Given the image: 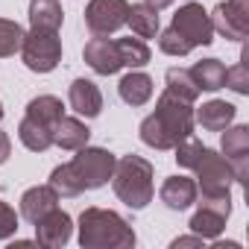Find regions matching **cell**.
I'll use <instances>...</instances> for the list:
<instances>
[{"instance_id":"1","label":"cell","mask_w":249,"mask_h":249,"mask_svg":"<svg viewBox=\"0 0 249 249\" xmlns=\"http://www.w3.org/2000/svg\"><path fill=\"white\" fill-rule=\"evenodd\" d=\"M173 150H176V161L182 167L194 170L196 179H199L196 182V194H202L199 205H208V208H214V211L229 217L231 214V182H234L231 164L220 153L202 147L191 135L185 141H179Z\"/></svg>"},{"instance_id":"2","label":"cell","mask_w":249,"mask_h":249,"mask_svg":"<svg viewBox=\"0 0 249 249\" xmlns=\"http://www.w3.org/2000/svg\"><path fill=\"white\" fill-rule=\"evenodd\" d=\"M114 164H117V159L108 150L85 144L82 150H76L73 161L59 164L50 173V188L59 196H79L82 191H97L111 179Z\"/></svg>"},{"instance_id":"3","label":"cell","mask_w":249,"mask_h":249,"mask_svg":"<svg viewBox=\"0 0 249 249\" xmlns=\"http://www.w3.org/2000/svg\"><path fill=\"white\" fill-rule=\"evenodd\" d=\"M194 103H185L164 91L156 103V111L141 120V141L153 150H173L194 132Z\"/></svg>"},{"instance_id":"4","label":"cell","mask_w":249,"mask_h":249,"mask_svg":"<svg viewBox=\"0 0 249 249\" xmlns=\"http://www.w3.org/2000/svg\"><path fill=\"white\" fill-rule=\"evenodd\" d=\"M79 243L85 249H129L135 246V231L117 211L85 208L79 214Z\"/></svg>"},{"instance_id":"5","label":"cell","mask_w":249,"mask_h":249,"mask_svg":"<svg viewBox=\"0 0 249 249\" xmlns=\"http://www.w3.org/2000/svg\"><path fill=\"white\" fill-rule=\"evenodd\" d=\"M111 188L117 194V199L123 205H129L135 211L147 208L153 202V164L141 156H123L117 164H114V173H111Z\"/></svg>"},{"instance_id":"6","label":"cell","mask_w":249,"mask_h":249,"mask_svg":"<svg viewBox=\"0 0 249 249\" xmlns=\"http://www.w3.org/2000/svg\"><path fill=\"white\" fill-rule=\"evenodd\" d=\"M24 65L36 73H50L62 62V38L59 30H30L21 44Z\"/></svg>"},{"instance_id":"7","label":"cell","mask_w":249,"mask_h":249,"mask_svg":"<svg viewBox=\"0 0 249 249\" xmlns=\"http://www.w3.org/2000/svg\"><path fill=\"white\" fill-rule=\"evenodd\" d=\"M182 38L185 44L194 50V47H208L214 41V27H211V18L208 12L202 9V3H185L176 15H173V24H170Z\"/></svg>"},{"instance_id":"8","label":"cell","mask_w":249,"mask_h":249,"mask_svg":"<svg viewBox=\"0 0 249 249\" xmlns=\"http://www.w3.org/2000/svg\"><path fill=\"white\" fill-rule=\"evenodd\" d=\"M129 3L126 0H91L85 6V27L94 36H111L126 24Z\"/></svg>"},{"instance_id":"9","label":"cell","mask_w":249,"mask_h":249,"mask_svg":"<svg viewBox=\"0 0 249 249\" xmlns=\"http://www.w3.org/2000/svg\"><path fill=\"white\" fill-rule=\"evenodd\" d=\"M208 18L214 33H220L229 41H243L249 30V0H226V3L214 6Z\"/></svg>"},{"instance_id":"10","label":"cell","mask_w":249,"mask_h":249,"mask_svg":"<svg viewBox=\"0 0 249 249\" xmlns=\"http://www.w3.org/2000/svg\"><path fill=\"white\" fill-rule=\"evenodd\" d=\"M220 150H223V159L231 164L234 182L243 185L249 176V126H231V129L226 126Z\"/></svg>"},{"instance_id":"11","label":"cell","mask_w":249,"mask_h":249,"mask_svg":"<svg viewBox=\"0 0 249 249\" xmlns=\"http://www.w3.org/2000/svg\"><path fill=\"white\" fill-rule=\"evenodd\" d=\"M33 226H36V243H41V246H47V249L65 246V243L71 240V234H73V220H71V214L62 211L59 205H56L53 211H47L41 220H36Z\"/></svg>"},{"instance_id":"12","label":"cell","mask_w":249,"mask_h":249,"mask_svg":"<svg viewBox=\"0 0 249 249\" xmlns=\"http://www.w3.org/2000/svg\"><path fill=\"white\" fill-rule=\"evenodd\" d=\"M82 56H85L88 68H91L94 73H100V76H111V73H117V71L123 68V65H120V50H117V41L103 38V36L91 38V41L85 44Z\"/></svg>"},{"instance_id":"13","label":"cell","mask_w":249,"mask_h":249,"mask_svg":"<svg viewBox=\"0 0 249 249\" xmlns=\"http://www.w3.org/2000/svg\"><path fill=\"white\" fill-rule=\"evenodd\" d=\"M68 100H71V108L79 117H97L103 111V94L91 79H73L71 91H68Z\"/></svg>"},{"instance_id":"14","label":"cell","mask_w":249,"mask_h":249,"mask_svg":"<svg viewBox=\"0 0 249 249\" xmlns=\"http://www.w3.org/2000/svg\"><path fill=\"white\" fill-rule=\"evenodd\" d=\"M159 196H161V202L170 211H185V208H191L196 202L199 194H196V182L194 179H188V176H170V179H164Z\"/></svg>"},{"instance_id":"15","label":"cell","mask_w":249,"mask_h":249,"mask_svg":"<svg viewBox=\"0 0 249 249\" xmlns=\"http://www.w3.org/2000/svg\"><path fill=\"white\" fill-rule=\"evenodd\" d=\"M56 205H59V194H56L50 185H36V188H30V191L21 196V217L30 220V223H36V220H41L47 211H53Z\"/></svg>"},{"instance_id":"16","label":"cell","mask_w":249,"mask_h":249,"mask_svg":"<svg viewBox=\"0 0 249 249\" xmlns=\"http://www.w3.org/2000/svg\"><path fill=\"white\" fill-rule=\"evenodd\" d=\"M91 138V129L85 126V123L79 117H68L62 114L56 120V126H53V144L62 147V150H82Z\"/></svg>"},{"instance_id":"17","label":"cell","mask_w":249,"mask_h":249,"mask_svg":"<svg viewBox=\"0 0 249 249\" xmlns=\"http://www.w3.org/2000/svg\"><path fill=\"white\" fill-rule=\"evenodd\" d=\"M234 114H237V108H234L231 103H226V100H211V103H205V106L194 114V120L199 123L205 132H223L226 126H231Z\"/></svg>"},{"instance_id":"18","label":"cell","mask_w":249,"mask_h":249,"mask_svg":"<svg viewBox=\"0 0 249 249\" xmlns=\"http://www.w3.org/2000/svg\"><path fill=\"white\" fill-rule=\"evenodd\" d=\"M117 91H120V100L126 106H144L153 97V79L147 73H141V71H129L120 79Z\"/></svg>"},{"instance_id":"19","label":"cell","mask_w":249,"mask_h":249,"mask_svg":"<svg viewBox=\"0 0 249 249\" xmlns=\"http://www.w3.org/2000/svg\"><path fill=\"white\" fill-rule=\"evenodd\" d=\"M62 114H65L62 100L53 97V94H41V97H36V100L27 103V114H24V117H30V120H36V123H41V126L53 129L56 120H59Z\"/></svg>"},{"instance_id":"20","label":"cell","mask_w":249,"mask_h":249,"mask_svg":"<svg viewBox=\"0 0 249 249\" xmlns=\"http://www.w3.org/2000/svg\"><path fill=\"white\" fill-rule=\"evenodd\" d=\"M226 214H220V211H214V208H208V205H199L196 211H194V217H191V231L194 234H199L202 240H214V237H220L223 234V229H226Z\"/></svg>"},{"instance_id":"21","label":"cell","mask_w":249,"mask_h":249,"mask_svg":"<svg viewBox=\"0 0 249 249\" xmlns=\"http://www.w3.org/2000/svg\"><path fill=\"white\" fill-rule=\"evenodd\" d=\"M65 12L56 0H33L30 3V27L33 30H59Z\"/></svg>"},{"instance_id":"22","label":"cell","mask_w":249,"mask_h":249,"mask_svg":"<svg viewBox=\"0 0 249 249\" xmlns=\"http://www.w3.org/2000/svg\"><path fill=\"white\" fill-rule=\"evenodd\" d=\"M191 76L199 91H217L226 82V65L220 59H202L191 68Z\"/></svg>"},{"instance_id":"23","label":"cell","mask_w":249,"mask_h":249,"mask_svg":"<svg viewBox=\"0 0 249 249\" xmlns=\"http://www.w3.org/2000/svg\"><path fill=\"white\" fill-rule=\"evenodd\" d=\"M126 24L132 27V33L138 38H156L159 36V12L147 3H135L129 6V15H126Z\"/></svg>"},{"instance_id":"24","label":"cell","mask_w":249,"mask_h":249,"mask_svg":"<svg viewBox=\"0 0 249 249\" xmlns=\"http://www.w3.org/2000/svg\"><path fill=\"white\" fill-rule=\"evenodd\" d=\"M18 138H21V144H24L27 150H33V153H44V150L53 147V129L41 126V123H36V120H30V117L21 120Z\"/></svg>"},{"instance_id":"25","label":"cell","mask_w":249,"mask_h":249,"mask_svg":"<svg viewBox=\"0 0 249 249\" xmlns=\"http://www.w3.org/2000/svg\"><path fill=\"white\" fill-rule=\"evenodd\" d=\"M164 82H167L164 91H170L173 97H179V100H185V103H194V100L199 97V88H196L191 71H185V68H170V71L164 73Z\"/></svg>"},{"instance_id":"26","label":"cell","mask_w":249,"mask_h":249,"mask_svg":"<svg viewBox=\"0 0 249 249\" xmlns=\"http://www.w3.org/2000/svg\"><path fill=\"white\" fill-rule=\"evenodd\" d=\"M117 50H120V65L123 68H132V71H138V68H144V65H150V47H147V41L144 38H120L117 41Z\"/></svg>"},{"instance_id":"27","label":"cell","mask_w":249,"mask_h":249,"mask_svg":"<svg viewBox=\"0 0 249 249\" xmlns=\"http://www.w3.org/2000/svg\"><path fill=\"white\" fill-rule=\"evenodd\" d=\"M24 36H27V33L21 30V24L0 18V59L15 56V53L21 50V44H24Z\"/></svg>"},{"instance_id":"28","label":"cell","mask_w":249,"mask_h":249,"mask_svg":"<svg viewBox=\"0 0 249 249\" xmlns=\"http://www.w3.org/2000/svg\"><path fill=\"white\" fill-rule=\"evenodd\" d=\"M159 47H161V53H167V56H188V53H191V47L185 44V38H182L173 27H167V30L159 36Z\"/></svg>"},{"instance_id":"29","label":"cell","mask_w":249,"mask_h":249,"mask_svg":"<svg viewBox=\"0 0 249 249\" xmlns=\"http://www.w3.org/2000/svg\"><path fill=\"white\" fill-rule=\"evenodd\" d=\"M223 85H229V88L237 91V94H249V73H246V65L237 62L234 68H226V82H223Z\"/></svg>"},{"instance_id":"30","label":"cell","mask_w":249,"mask_h":249,"mask_svg":"<svg viewBox=\"0 0 249 249\" xmlns=\"http://www.w3.org/2000/svg\"><path fill=\"white\" fill-rule=\"evenodd\" d=\"M18 231V214L6 202H0V240H6Z\"/></svg>"},{"instance_id":"31","label":"cell","mask_w":249,"mask_h":249,"mask_svg":"<svg viewBox=\"0 0 249 249\" xmlns=\"http://www.w3.org/2000/svg\"><path fill=\"white\" fill-rule=\"evenodd\" d=\"M9 156H12V141H9V135L3 129H0V164H6Z\"/></svg>"},{"instance_id":"32","label":"cell","mask_w":249,"mask_h":249,"mask_svg":"<svg viewBox=\"0 0 249 249\" xmlns=\"http://www.w3.org/2000/svg\"><path fill=\"white\" fill-rule=\"evenodd\" d=\"M185 246H202V237L191 234V237H176L173 240V249H185Z\"/></svg>"},{"instance_id":"33","label":"cell","mask_w":249,"mask_h":249,"mask_svg":"<svg viewBox=\"0 0 249 249\" xmlns=\"http://www.w3.org/2000/svg\"><path fill=\"white\" fill-rule=\"evenodd\" d=\"M144 3H147V6H153V9L159 12V9H167L170 3H176V0H144Z\"/></svg>"},{"instance_id":"34","label":"cell","mask_w":249,"mask_h":249,"mask_svg":"<svg viewBox=\"0 0 249 249\" xmlns=\"http://www.w3.org/2000/svg\"><path fill=\"white\" fill-rule=\"evenodd\" d=\"M3 114H6V111H3V103H0V120H3Z\"/></svg>"}]
</instances>
